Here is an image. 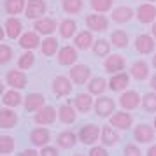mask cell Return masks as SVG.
Listing matches in <instances>:
<instances>
[{
  "label": "cell",
  "instance_id": "cell-1",
  "mask_svg": "<svg viewBox=\"0 0 156 156\" xmlns=\"http://www.w3.org/2000/svg\"><path fill=\"white\" fill-rule=\"evenodd\" d=\"M116 109V102L109 97H100L95 102V114L100 118H111Z\"/></svg>",
  "mask_w": 156,
  "mask_h": 156
},
{
  "label": "cell",
  "instance_id": "cell-2",
  "mask_svg": "<svg viewBox=\"0 0 156 156\" xmlns=\"http://www.w3.org/2000/svg\"><path fill=\"white\" fill-rule=\"evenodd\" d=\"M132 123H133V118H132V114L126 112L125 109L119 111V112H114L111 118H109V125L114 128H119V130H128V128L132 126Z\"/></svg>",
  "mask_w": 156,
  "mask_h": 156
},
{
  "label": "cell",
  "instance_id": "cell-3",
  "mask_svg": "<svg viewBox=\"0 0 156 156\" xmlns=\"http://www.w3.org/2000/svg\"><path fill=\"white\" fill-rule=\"evenodd\" d=\"M100 135H102V128L100 126H97V125H84L79 130V140L83 142V144L91 146Z\"/></svg>",
  "mask_w": 156,
  "mask_h": 156
},
{
  "label": "cell",
  "instance_id": "cell-4",
  "mask_svg": "<svg viewBox=\"0 0 156 156\" xmlns=\"http://www.w3.org/2000/svg\"><path fill=\"white\" fill-rule=\"evenodd\" d=\"M56 109L55 107H51V105H44L41 111H37L35 116H34V121H35L37 125H53L55 121H56Z\"/></svg>",
  "mask_w": 156,
  "mask_h": 156
},
{
  "label": "cell",
  "instance_id": "cell-5",
  "mask_svg": "<svg viewBox=\"0 0 156 156\" xmlns=\"http://www.w3.org/2000/svg\"><path fill=\"white\" fill-rule=\"evenodd\" d=\"M27 74L21 70H9L7 74H5V83H7L12 90H23L25 86H27Z\"/></svg>",
  "mask_w": 156,
  "mask_h": 156
},
{
  "label": "cell",
  "instance_id": "cell-6",
  "mask_svg": "<svg viewBox=\"0 0 156 156\" xmlns=\"http://www.w3.org/2000/svg\"><path fill=\"white\" fill-rule=\"evenodd\" d=\"M72 83H74L72 79L60 76V77H55V79H53L51 90H53V93H55L56 97H65V95H69V93L72 91Z\"/></svg>",
  "mask_w": 156,
  "mask_h": 156
},
{
  "label": "cell",
  "instance_id": "cell-7",
  "mask_svg": "<svg viewBox=\"0 0 156 156\" xmlns=\"http://www.w3.org/2000/svg\"><path fill=\"white\" fill-rule=\"evenodd\" d=\"M119 105L123 107L125 111H133V109H137V107L140 105V95L137 91H132V90L121 93Z\"/></svg>",
  "mask_w": 156,
  "mask_h": 156
},
{
  "label": "cell",
  "instance_id": "cell-8",
  "mask_svg": "<svg viewBox=\"0 0 156 156\" xmlns=\"http://www.w3.org/2000/svg\"><path fill=\"white\" fill-rule=\"evenodd\" d=\"M44 12H46V2L44 0H28L27 2V9H25L27 18L39 20V18H42Z\"/></svg>",
  "mask_w": 156,
  "mask_h": 156
},
{
  "label": "cell",
  "instance_id": "cell-9",
  "mask_svg": "<svg viewBox=\"0 0 156 156\" xmlns=\"http://www.w3.org/2000/svg\"><path fill=\"white\" fill-rule=\"evenodd\" d=\"M154 128L149 126V125H146V123H142V125H139V126H135L133 130V137L137 142H140V144H149V142L154 139Z\"/></svg>",
  "mask_w": 156,
  "mask_h": 156
},
{
  "label": "cell",
  "instance_id": "cell-10",
  "mask_svg": "<svg viewBox=\"0 0 156 156\" xmlns=\"http://www.w3.org/2000/svg\"><path fill=\"white\" fill-rule=\"evenodd\" d=\"M86 25L93 32H104L109 27V20L104 14H100V12H97V14H88L86 16Z\"/></svg>",
  "mask_w": 156,
  "mask_h": 156
},
{
  "label": "cell",
  "instance_id": "cell-11",
  "mask_svg": "<svg viewBox=\"0 0 156 156\" xmlns=\"http://www.w3.org/2000/svg\"><path fill=\"white\" fill-rule=\"evenodd\" d=\"M90 76H91V70L88 65H74L70 69V79L76 83V84H84L90 81Z\"/></svg>",
  "mask_w": 156,
  "mask_h": 156
},
{
  "label": "cell",
  "instance_id": "cell-12",
  "mask_svg": "<svg viewBox=\"0 0 156 156\" xmlns=\"http://www.w3.org/2000/svg\"><path fill=\"white\" fill-rule=\"evenodd\" d=\"M104 69L109 74H119L125 69V58L121 55H109L104 62Z\"/></svg>",
  "mask_w": 156,
  "mask_h": 156
},
{
  "label": "cell",
  "instance_id": "cell-13",
  "mask_svg": "<svg viewBox=\"0 0 156 156\" xmlns=\"http://www.w3.org/2000/svg\"><path fill=\"white\" fill-rule=\"evenodd\" d=\"M4 28H5V34H7L9 39H18L21 37V32H23V23L16 18V16H11L5 20L4 23Z\"/></svg>",
  "mask_w": 156,
  "mask_h": 156
},
{
  "label": "cell",
  "instance_id": "cell-14",
  "mask_svg": "<svg viewBox=\"0 0 156 156\" xmlns=\"http://www.w3.org/2000/svg\"><path fill=\"white\" fill-rule=\"evenodd\" d=\"M154 39L147 34H142L135 39V49L142 53V55H149V53H153L154 51Z\"/></svg>",
  "mask_w": 156,
  "mask_h": 156
},
{
  "label": "cell",
  "instance_id": "cell-15",
  "mask_svg": "<svg viewBox=\"0 0 156 156\" xmlns=\"http://www.w3.org/2000/svg\"><path fill=\"white\" fill-rule=\"evenodd\" d=\"M77 62V49L72 46H63L58 51V63L60 65H74Z\"/></svg>",
  "mask_w": 156,
  "mask_h": 156
},
{
  "label": "cell",
  "instance_id": "cell-16",
  "mask_svg": "<svg viewBox=\"0 0 156 156\" xmlns=\"http://www.w3.org/2000/svg\"><path fill=\"white\" fill-rule=\"evenodd\" d=\"M137 20L140 23H153L156 20V7L153 4H142L137 7Z\"/></svg>",
  "mask_w": 156,
  "mask_h": 156
},
{
  "label": "cell",
  "instance_id": "cell-17",
  "mask_svg": "<svg viewBox=\"0 0 156 156\" xmlns=\"http://www.w3.org/2000/svg\"><path fill=\"white\" fill-rule=\"evenodd\" d=\"M44 102H46V98H44V95H41V93H28V97L25 98V109H27V112H37V111H41L44 107Z\"/></svg>",
  "mask_w": 156,
  "mask_h": 156
},
{
  "label": "cell",
  "instance_id": "cell-18",
  "mask_svg": "<svg viewBox=\"0 0 156 156\" xmlns=\"http://www.w3.org/2000/svg\"><path fill=\"white\" fill-rule=\"evenodd\" d=\"M20 46H21L25 51H32L41 46V37L37 32H25L21 37H20Z\"/></svg>",
  "mask_w": 156,
  "mask_h": 156
},
{
  "label": "cell",
  "instance_id": "cell-19",
  "mask_svg": "<svg viewBox=\"0 0 156 156\" xmlns=\"http://www.w3.org/2000/svg\"><path fill=\"white\" fill-rule=\"evenodd\" d=\"M18 123V114L12 107H4L0 111V128H14Z\"/></svg>",
  "mask_w": 156,
  "mask_h": 156
},
{
  "label": "cell",
  "instance_id": "cell-20",
  "mask_svg": "<svg viewBox=\"0 0 156 156\" xmlns=\"http://www.w3.org/2000/svg\"><path fill=\"white\" fill-rule=\"evenodd\" d=\"M128 84H130V76L125 72L112 74V77L109 79V88L112 91H123V90H126Z\"/></svg>",
  "mask_w": 156,
  "mask_h": 156
},
{
  "label": "cell",
  "instance_id": "cell-21",
  "mask_svg": "<svg viewBox=\"0 0 156 156\" xmlns=\"http://www.w3.org/2000/svg\"><path fill=\"white\" fill-rule=\"evenodd\" d=\"M51 135H49V130H46V128H34L32 132H30V140L34 146L37 147H44L48 142H49Z\"/></svg>",
  "mask_w": 156,
  "mask_h": 156
},
{
  "label": "cell",
  "instance_id": "cell-22",
  "mask_svg": "<svg viewBox=\"0 0 156 156\" xmlns=\"http://www.w3.org/2000/svg\"><path fill=\"white\" fill-rule=\"evenodd\" d=\"M74 44H76V48H77V49H83V51L93 48L95 41H93L91 32H90V30H83V32L76 34V37H74Z\"/></svg>",
  "mask_w": 156,
  "mask_h": 156
},
{
  "label": "cell",
  "instance_id": "cell-23",
  "mask_svg": "<svg viewBox=\"0 0 156 156\" xmlns=\"http://www.w3.org/2000/svg\"><path fill=\"white\" fill-rule=\"evenodd\" d=\"M37 34H42V35H51L55 30H56V21L51 20V18H39L34 25Z\"/></svg>",
  "mask_w": 156,
  "mask_h": 156
},
{
  "label": "cell",
  "instance_id": "cell-24",
  "mask_svg": "<svg viewBox=\"0 0 156 156\" xmlns=\"http://www.w3.org/2000/svg\"><path fill=\"white\" fill-rule=\"evenodd\" d=\"M91 107H95L91 93H79L77 97H76V109H77L79 112H90Z\"/></svg>",
  "mask_w": 156,
  "mask_h": 156
},
{
  "label": "cell",
  "instance_id": "cell-25",
  "mask_svg": "<svg viewBox=\"0 0 156 156\" xmlns=\"http://www.w3.org/2000/svg\"><path fill=\"white\" fill-rule=\"evenodd\" d=\"M76 118H77L76 109H74L70 104H63V105H60V109H58V119L62 121V123L70 125V123L76 121Z\"/></svg>",
  "mask_w": 156,
  "mask_h": 156
},
{
  "label": "cell",
  "instance_id": "cell-26",
  "mask_svg": "<svg viewBox=\"0 0 156 156\" xmlns=\"http://www.w3.org/2000/svg\"><path fill=\"white\" fill-rule=\"evenodd\" d=\"M130 74H132V77L137 79V81H144V79H147L149 77V67H147V63H146L144 60L135 62V63L132 65Z\"/></svg>",
  "mask_w": 156,
  "mask_h": 156
},
{
  "label": "cell",
  "instance_id": "cell-27",
  "mask_svg": "<svg viewBox=\"0 0 156 156\" xmlns=\"http://www.w3.org/2000/svg\"><path fill=\"white\" fill-rule=\"evenodd\" d=\"M111 18H112V21H116V23H128L133 18V11L130 7H126V5H121V7L114 9Z\"/></svg>",
  "mask_w": 156,
  "mask_h": 156
},
{
  "label": "cell",
  "instance_id": "cell-28",
  "mask_svg": "<svg viewBox=\"0 0 156 156\" xmlns=\"http://www.w3.org/2000/svg\"><path fill=\"white\" fill-rule=\"evenodd\" d=\"M100 140H102V144L104 146H116L118 144V140H119V135H118V132L114 130V126H104L102 128V135H100Z\"/></svg>",
  "mask_w": 156,
  "mask_h": 156
},
{
  "label": "cell",
  "instance_id": "cell-29",
  "mask_svg": "<svg viewBox=\"0 0 156 156\" xmlns=\"http://www.w3.org/2000/svg\"><path fill=\"white\" fill-rule=\"evenodd\" d=\"M58 146L62 149H70L76 146V142H77V135L74 133V132H70V130H65V132H62V133L58 135Z\"/></svg>",
  "mask_w": 156,
  "mask_h": 156
},
{
  "label": "cell",
  "instance_id": "cell-30",
  "mask_svg": "<svg viewBox=\"0 0 156 156\" xmlns=\"http://www.w3.org/2000/svg\"><path fill=\"white\" fill-rule=\"evenodd\" d=\"M21 102H23V97L20 95L18 90H9V91H4V95H2V104L5 107H12L14 109Z\"/></svg>",
  "mask_w": 156,
  "mask_h": 156
},
{
  "label": "cell",
  "instance_id": "cell-31",
  "mask_svg": "<svg viewBox=\"0 0 156 156\" xmlns=\"http://www.w3.org/2000/svg\"><path fill=\"white\" fill-rule=\"evenodd\" d=\"M60 35L63 37V39H70V37H76V32H77V25L74 20H63V21L60 23Z\"/></svg>",
  "mask_w": 156,
  "mask_h": 156
},
{
  "label": "cell",
  "instance_id": "cell-32",
  "mask_svg": "<svg viewBox=\"0 0 156 156\" xmlns=\"http://www.w3.org/2000/svg\"><path fill=\"white\" fill-rule=\"evenodd\" d=\"M4 7H5L7 14H12V16L21 14L23 11L27 9V0H5Z\"/></svg>",
  "mask_w": 156,
  "mask_h": 156
},
{
  "label": "cell",
  "instance_id": "cell-33",
  "mask_svg": "<svg viewBox=\"0 0 156 156\" xmlns=\"http://www.w3.org/2000/svg\"><path fill=\"white\" fill-rule=\"evenodd\" d=\"M41 51H42L44 56H53V55H56V51H60L58 49V41L55 37L48 35L42 41V44H41Z\"/></svg>",
  "mask_w": 156,
  "mask_h": 156
},
{
  "label": "cell",
  "instance_id": "cell-34",
  "mask_svg": "<svg viewBox=\"0 0 156 156\" xmlns=\"http://www.w3.org/2000/svg\"><path fill=\"white\" fill-rule=\"evenodd\" d=\"M107 86H109V83L104 77H93L88 83V93H91V95H102V93L105 91Z\"/></svg>",
  "mask_w": 156,
  "mask_h": 156
},
{
  "label": "cell",
  "instance_id": "cell-35",
  "mask_svg": "<svg viewBox=\"0 0 156 156\" xmlns=\"http://www.w3.org/2000/svg\"><path fill=\"white\" fill-rule=\"evenodd\" d=\"M93 53H95V56H98V58L109 56V53H111V42L105 41V39L95 41V44H93Z\"/></svg>",
  "mask_w": 156,
  "mask_h": 156
},
{
  "label": "cell",
  "instance_id": "cell-36",
  "mask_svg": "<svg viewBox=\"0 0 156 156\" xmlns=\"http://www.w3.org/2000/svg\"><path fill=\"white\" fill-rule=\"evenodd\" d=\"M62 7L67 14H79L83 11V0H62Z\"/></svg>",
  "mask_w": 156,
  "mask_h": 156
},
{
  "label": "cell",
  "instance_id": "cell-37",
  "mask_svg": "<svg viewBox=\"0 0 156 156\" xmlns=\"http://www.w3.org/2000/svg\"><path fill=\"white\" fill-rule=\"evenodd\" d=\"M111 42H112V46L123 49V48L128 46V35L123 32V30H116V32L111 34Z\"/></svg>",
  "mask_w": 156,
  "mask_h": 156
},
{
  "label": "cell",
  "instance_id": "cell-38",
  "mask_svg": "<svg viewBox=\"0 0 156 156\" xmlns=\"http://www.w3.org/2000/svg\"><path fill=\"white\" fill-rule=\"evenodd\" d=\"M34 63H35V56H34L32 51H25L21 56H20V60H18V67L21 70H28Z\"/></svg>",
  "mask_w": 156,
  "mask_h": 156
},
{
  "label": "cell",
  "instance_id": "cell-39",
  "mask_svg": "<svg viewBox=\"0 0 156 156\" xmlns=\"http://www.w3.org/2000/svg\"><path fill=\"white\" fill-rule=\"evenodd\" d=\"M142 107L146 112H156V93H146L142 97Z\"/></svg>",
  "mask_w": 156,
  "mask_h": 156
},
{
  "label": "cell",
  "instance_id": "cell-40",
  "mask_svg": "<svg viewBox=\"0 0 156 156\" xmlns=\"http://www.w3.org/2000/svg\"><path fill=\"white\" fill-rule=\"evenodd\" d=\"M91 9L95 12H109L112 9V0H91Z\"/></svg>",
  "mask_w": 156,
  "mask_h": 156
},
{
  "label": "cell",
  "instance_id": "cell-41",
  "mask_svg": "<svg viewBox=\"0 0 156 156\" xmlns=\"http://www.w3.org/2000/svg\"><path fill=\"white\" fill-rule=\"evenodd\" d=\"M11 151H14V139L11 135H2L0 137V153L9 154Z\"/></svg>",
  "mask_w": 156,
  "mask_h": 156
},
{
  "label": "cell",
  "instance_id": "cell-42",
  "mask_svg": "<svg viewBox=\"0 0 156 156\" xmlns=\"http://www.w3.org/2000/svg\"><path fill=\"white\" fill-rule=\"evenodd\" d=\"M12 56H14L12 48H9L7 44H0V63H7Z\"/></svg>",
  "mask_w": 156,
  "mask_h": 156
},
{
  "label": "cell",
  "instance_id": "cell-43",
  "mask_svg": "<svg viewBox=\"0 0 156 156\" xmlns=\"http://www.w3.org/2000/svg\"><path fill=\"white\" fill-rule=\"evenodd\" d=\"M123 154L125 156H142V153L135 144H128V146H125V149H123Z\"/></svg>",
  "mask_w": 156,
  "mask_h": 156
},
{
  "label": "cell",
  "instance_id": "cell-44",
  "mask_svg": "<svg viewBox=\"0 0 156 156\" xmlns=\"http://www.w3.org/2000/svg\"><path fill=\"white\" fill-rule=\"evenodd\" d=\"M41 156H60L56 147H51V146H44L41 151Z\"/></svg>",
  "mask_w": 156,
  "mask_h": 156
},
{
  "label": "cell",
  "instance_id": "cell-45",
  "mask_svg": "<svg viewBox=\"0 0 156 156\" xmlns=\"http://www.w3.org/2000/svg\"><path fill=\"white\" fill-rule=\"evenodd\" d=\"M90 156H109V153L105 151V147H91Z\"/></svg>",
  "mask_w": 156,
  "mask_h": 156
},
{
  "label": "cell",
  "instance_id": "cell-46",
  "mask_svg": "<svg viewBox=\"0 0 156 156\" xmlns=\"http://www.w3.org/2000/svg\"><path fill=\"white\" fill-rule=\"evenodd\" d=\"M20 156H41V153H37L35 149H25L20 153Z\"/></svg>",
  "mask_w": 156,
  "mask_h": 156
},
{
  "label": "cell",
  "instance_id": "cell-47",
  "mask_svg": "<svg viewBox=\"0 0 156 156\" xmlns=\"http://www.w3.org/2000/svg\"><path fill=\"white\" fill-rule=\"evenodd\" d=\"M147 156H156V144L147 149Z\"/></svg>",
  "mask_w": 156,
  "mask_h": 156
},
{
  "label": "cell",
  "instance_id": "cell-48",
  "mask_svg": "<svg viewBox=\"0 0 156 156\" xmlns=\"http://www.w3.org/2000/svg\"><path fill=\"white\" fill-rule=\"evenodd\" d=\"M151 88H153V90L156 91V74L153 76V77H151Z\"/></svg>",
  "mask_w": 156,
  "mask_h": 156
},
{
  "label": "cell",
  "instance_id": "cell-49",
  "mask_svg": "<svg viewBox=\"0 0 156 156\" xmlns=\"http://www.w3.org/2000/svg\"><path fill=\"white\" fill-rule=\"evenodd\" d=\"M151 34H153V37L156 39V21H154V25H153V28H151Z\"/></svg>",
  "mask_w": 156,
  "mask_h": 156
},
{
  "label": "cell",
  "instance_id": "cell-50",
  "mask_svg": "<svg viewBox=\"0 0 156 156\" xmlns=\"http://www.w3.org/2000/svg\"><path fill=\"white\" fill-rule=\"evenodd\" d=\"M151 63H153V67H154V69H156V55H154V56H153V60H151Z\"/></svg>",
  "mask_w": 156,
  "mask_h": 156
},
{
  "label": "cell",
  "instance_id": "cell-51",
  "mask_svg": "<svg viewBox=\"0 0 156 156\" xmlns=\"http://www.w3.org/2000/svg\"><path fill=\"white\" fill-rule=\"evenodd\" d=\"M154 130H156V118H154Z\"/></svg>",
  "mask_w": 156,
  "mask_h": 156
},
{
  "label": "cell",
  "instance_id": "cell-52",
  "mask_svg": "<svg viewBox=\"0 0 156 156\" xmlns=\"http://www.w3.org/2000/svg\"><path fill=\"white\" fill-rule=\"evenodd\" d=\"M149 2H156V0H149Z\"/></svg>",
  "mask_w": 156,
  "mask_h": 156
},
{
  "label": "cell",
  "instance_id": "cell-53",
  "mask_svg": "<svg viewBox=\"0 0 156 156\" xmlns=\"http://www.w3.org/2000/svg\"><path fill=\"white\" fill-rule=\"evenodd\" d=\"M76 156H83V154H76Z\"/></svg>",
  "mask_w": 156,
  "mask_h": 156
}]
</instances>
